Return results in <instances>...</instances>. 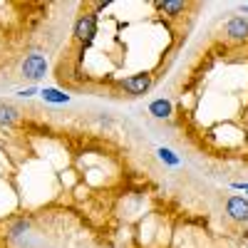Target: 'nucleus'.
<instances>
[{
    "mask_svg": "<svg viewBox=\"0 0 248 248\" xmlns=\"http://www.w3.org/2000/svg\"><path fill=\"white\" fill-rule=\"evenodd\" d=\"M122 87H124V92H129V94H134V97L147 94L149 87H152V75L139 72V75H132V77H124V79H122Z\"/></svg>",
    "mask_w": 248,
    "mask_h": 248,
    "instance_id": "nucleus-1",
    "label": "nucleus"
},
{
    "mask_svg": "<svg viewBox=\"0 0 248 248\" xmlns=\"http://www.w3.org/2000/svg\"><path fill=\"white\" fill-rule=\"evenodd\" d=\"M45 72H47V62H45L43 55H28V57H25V62H23V75H25L28 79H40Z\"/></svg>",
    "mask_w": 248,
    "mask_h": 248,
    "instance_id": "nucleus-2",
    "label": "nucleus"
},
{
    "mask_svg": "<svg viewBox=\"0 0 248 248\" xmlns=\"http://www.w3.org/2000/svg\"><path fill=\"white\" fill-rule=\"evenodd\" d=\"M94 32H97L94 15H85V17H79L77 23H75V37L82 40V43H90V40L94 37Z\"/></svg>",
    "mask_w": 248,
    "mask_h": 248,
    "instance_id": "nucleus-3",
    "label": "nucleus"
},
{
    "mask_svg": "<svg viewBox=\"0 0 248 248\" xmlns=\"http://www.w3.org/2000/svg\"><path fill=\"white\" fill-rule=\"evenodd\" d=\"M226 214H229L233 221L246 223L248 221V201L243 196H231L229 201H226Z\"/></svg>",
    "mask_w": 248,
    "mask_h": 248,
    "instance_id": "nucleus-4",
    "label": "nucleus"
},
{
    "mask_svg": "<svg viewBox=\"0 0 248 248\" xmlns=\"http://www.w3.org/2000/svg\"><path fill=\"white\" fill-rule=\"evenodd\" d=\"M223 32L229 35L231 40H246L248 37V20L236 15L231 20H226V25H223Z\"/></svg>",
    "mask_w": 248,
    "mask_h": 248,
    "instance_id": "nucleus-5",
    "label": "nucleus"
},
{
    "mask_svg": "<svg viewBox=\"0 0 248 248\" xmlns=\"http://www.w3.org/2000/svg\"><path fill=\"white\" fill-rule=\"evenodd\" d=\"M17 117H20V112L13 107V105H0V124H3V127H10V124H15L17 122Z\"/></svg>",
    "mask_w": 248,
    "mask_h": 248,
    "instance_id": "nucleus-6",
    "label": "nucleus"
},
{
    "mask_svg": "<svg viewBox=\"0 0 248 248\" xmlns=\"http://www.w3.org/2000/svg\"><path fill=\"white\" fill-rule=\"evenodd\" d=\"M149 112H152L154 117H159V119H167V117L171 114V102H167V99H156V102H152Z\"/></svg>",
    "mask_w": 248,
    "mask_h": 248,
    "instance_id": "nucleus-7",
    "label": "nucleus"
},
{
    "mask_svg": "<svg viewBox=\"0 0 248 248\" xmlns=\"http://www.w3.org/2000/svg\"><path fill=\"white\" fill-rule=\"evenodd\" d=\"M159 8H161V13H167V15H171V17H174V15L184 13V8H186V5L181 3V0H169V3H161Z\"/></svg>",
    "mask_w": 248,
    "mask_h": 248,
    "instance_id": "nucleus-8",
    "label": "nucleus"
},
{
    "mask_svg": "<svg viewBox=\"0 0 248 248\" xmlns=\"http://www.w3.org/2000/svg\"><path fill=\"white\" fill-rule=\"evenodd\" d=\"M43 97L50 99V102H67V94H62V92H57V90H45Z\"/></svg>",
    "mask_w": 248,
    "mask_h": 248,
    "instance_id": "nucleus-9",
    "label": "nucleus"
},
{
    "mask_svg": "<svg viewBox=\"0 0 248 248\" xmlns=\"http://www.w3.org/2000/svg\"><path fill=\"white\" fill-rule=\"evenodd\" d=\"M243 189H246V191H248V184H246V186H243Z\"/></svg>",
    "mask_w": 248,
    "mask_h": 248,
    "instance_id": "nucleus-10",
    "label": "nucleus"
}]
</instances>
